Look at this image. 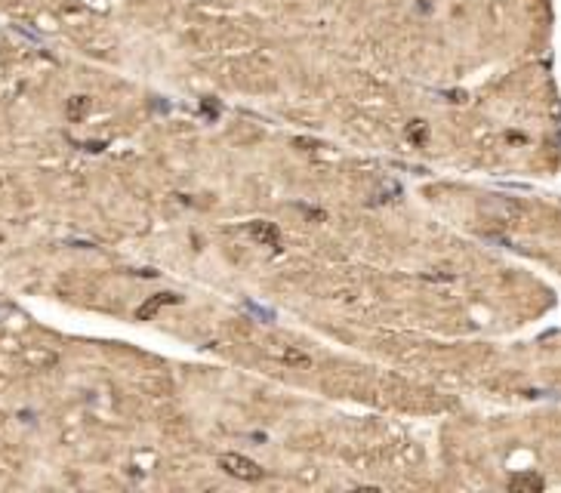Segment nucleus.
<instances>
[{
  "label": "nucleus",
  "mask_w": 561,
  "mask_h": 493,
  "mask_svg": "<svg viewBox=\"0 0 561 493\" xmlns=\"http://www.w3.org/2000/svg\"><path fill=\"white\" fill-rule=\"evenodd\" d=\"M219 466L226 469L229 475H235V478H244V481H259L266 472L259 469L253 460H247V457H238V453H226V457L219 460Z\"/></svg>",
  "instance_id": "nucleus-1"
},
{
  "label": "nucleus",
  "mask_w": 561,
  "mask_h": 493,
  "mask_svg": "<svg viewBox=\"0 0 561 493\" xmlns=\"http://www.w3.org/2000/svg\"><path fill=\"white\" fill-rule=\"evenodd\" d=\"M250 235H253L256 241L269 244V247H278V229H272V225H266V222H256L253 229H250Z\"/></svg>",
  "instance_id": "nucleus-2"
},
{
  "label": "nucleus",
  "mask_w": 561,
  "mask_h": 493,
  "mask_svg": "<svg viewBox=\"0 0 561 493\" xmlns=\"http://www.w3.org/2000/svg\"><path fill=\"white\" fill-rule=\"evenodd\" d=\"M509 487H512V490H543V481H540L537 475H515V478L509 481Z\"/></svg>",
  "instance_id": "nucleus-3"
}]
</instances>
